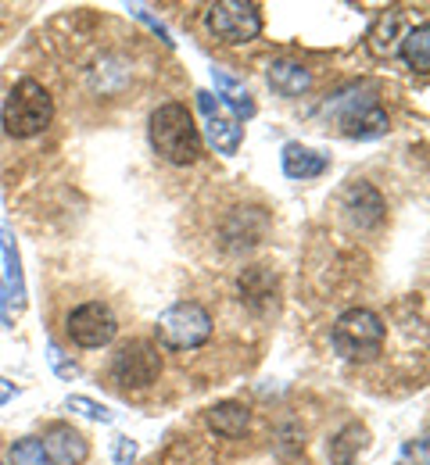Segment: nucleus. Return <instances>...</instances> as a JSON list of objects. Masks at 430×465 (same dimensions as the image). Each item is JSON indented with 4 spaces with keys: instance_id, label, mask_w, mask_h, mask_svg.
<instances>
[{
    "instance_id": "f257e3e1",
    "label": "nucleus",
    "mask_w": 430,
    "mask_h": 465,
    "mask_svg": "<svg viewBox=\"0 0 430 465\" xmlns=\"http://www.w3.org/2000/svg\"><path fill=\"white\" fill-rule=\"evenodd\" d=\"M323 112L330 115H337L341 122V129H345V136H352V140H373V136H384L387 133V115H384V108L376 104V90L363 83V86H345L341 94H334L326 104H323Z\"/></svg>"
},
{
    "instance_id": "f03ea898",
    "label": "nucleus",
    "mask_w": 430,
    "mask_h": 465,
    "mask_svg": "<svg viewBox=\"0 0 430 465\" xmlns=\"http://www.w3.org/2000/svg\"><path fill=\"white\" fill-rule=\"evenodd\" d=\"M151 143L173 165H194L201 158V136L184 104H162L151 115Z\"/></svg>"
},
{
    "instance_id": "7ed1b4c3",
    "label": "nucleus",
    "mask_w": 430,
    "mask_h": 465,
    "mask_svg": "<svg viewBox=\"0 0 430 465\" xmlns=\"http://www.w3.org/2000/svg\"><path fill=\"white\" fill-rule=\"evenodd\" d=\"M55 118V101L51 94L36 83V79H22L7 101H4V112H0V122H4V133L15 136V140H29L36 133H44Z\"/></svg>"
},
{
    "instance_id": "20e7f679",
    "label": "nucleus",
    "mask_w": 430,
    "mask_h": 465,
    "mask_svg": "<svg viewBox=\"0 0 430 465\" xmlns=\"http://www.w3.org/2000/svg\"><path fill=\"white\" fill-rule=\"evenodd\" d=\"M384 337H387V330H384L380 315L369 312V308H352V312H345V315L334 322V330H330L334 351H337L341 358H348V361H369V358H376V354L384 351Z\"/></svg>"
},
{
    "instance_id": "39448f33",
    "label": "nucleus",
    "mask_w": 430,
    "mask_h": 465,
    "mask_svg": "<svg viewBox=\"0 0 430 465\" xmlns=\"http://www.w3.org/2000/svg\"><path fill=\"white\" fill-rule=\"evenodd\" d=\"M158 341L173 351H194L212 337V315L197 301H180L158 315Z\"/></svg>"
},
{
    "instance_id": "423d86ee",
    "label": "nucleus",
    "mask_w": 430,
    "mask_h": 465,
    "mask_svg": "<svg viewBox=\"0 0 430 465\" xmlns=\"http://www.w3.org/2000/svg\"><path fill=\"white\" fill-rule=\"evenodd\" d=\"M205 25L219 44H247L262 33V11L251 0H219L208 7Z\"/></svg>"
},
{
    "instance_id": "0eeeda50",
    "label": "nucleus",
    "mask_w": 430,
    "mask_h": 465,
    "mask_svg": "<svg viewBox=\"0 0 430 465\" xmlns=\"http://www.w3.org/2000/svg\"><path fill=\"white\" fill-rule=\"evenodd\" d=\"M162 376V354L151 341H133L119 348L112 361V380L123 391H147L155 380Z\"/></svg>"
},
{
    "instance_id": "6e6552de",
    "label": "nucleus",
    "mask_w": 430,
    "mask_h": 465,
    "mask_svg": "<svg viewBox=\"0 0 430 465\" xmlns=\"http://www.w3.org/2000/svg\"><path fill=\"white\" fill-rule=\"evenodd\" d=\"M65 333H68V341L79 344V348H105V344L119 333V322H115V315H112L108 304L86 301V304H79L75 312H68Z\"/></svg>"
},
{
    "instance_id": "1a4fd4ad",
    "label": "nucleus",
    "mask_w": 430,
    "mask_h": 465,
    "mask_svg": "<svg viewBox=\"0 0 430 465\" xmlns=\"http://www.w3.org/2000/svg\"><path fill=\"white\" fill-rule=\"evenodd\" d=\"M197 108L205 115V129H208V143L219 151V154H237L241 143H245V129L237 125V118H230L223 112L219 97H212L208 90L197 94Z\"/></svg>"
},
{
    "instance_id": "9d476101",
    "label": "nucleus",
    "mask_w": 430,
    "mask_h": 465,
    "mask_svg": "<svg viewBox=\"0 0 430 465\" xmlns=\"http://www.w3.org/2000/svg\"><path fill=\"white\" fill-rule=\"evenodd\" d=\"M384 197L363 183V179H355V183H348V190H345V215H348V223L355 226V230H376L380 223H384Z\"/></svg>"
},
{
    "instance_id": "9b49d317",
    "label": "nucleus",
    "mask_w": 430,
    "mask_h": 465,
    "mask_svg": "<svg viewBox=\"0 0 430 465\" xmlns=\"http://www.w3.org/2000/svg\"><path fill=\"white\" fill-rule=\"evenodd\" d=\"M0 251H4V269H7V308H4V322L15 326V319L25 308V280H22V258H18V243L15 232H0Z\"/></svg>"
},
{
    "instance_id": "f8f14e48",
    "label": "nucleus",
    "mask_w": 430,
    "mask_h": 465,
    "mask_svg": "<svg viewBox=\"0 0 430 465\" xmlns=\"http://www.w3.org/2000/svg\"><path fill=\"white\" fill-rule=\"evenodd\" d=\"M44 451H47V462L55 465H83L86 455H90V444L79 430L72 426H55L44 440Z\"/></svg>"
},
{
    "instance_id": "ddd939ff",
    "label": "nucleus",
    "mask_w": 430,
    "mask_h": 465,
    "mask_svg": "<svg viewBox=\"0 0 430 465\" xmlns=\"http://www.w3.org/2000/svg\"><path fill=\"white\" fill-rule=\"evenodd\" d=\"M280 165H284V175L287 179H315V175L326 173V154H315L312 147H305V143H287L284 147V154H280Z\"/></svg>"
},
{
    "instance_id": "4468645a",
    "label": "nucleus",
    "mask_w": 430,
    "mask_h": 465,
    "mask_svg": "<svg viewBox=\"0 0 430 465\" xmlns=\"http://www.w3.org/2000/svg\"><path fill=\"white\" fill-rule=\"evenodd\" d=\"M269 86L280 97H302L308 86H312V72H308L302 61L280 58L269 64Z\"/></svg>"
},
{
    "instance_id": "2eb2a0df",
    "label": "nucleus",
    "mask_w": 430,
    "mask_h": 465,
    "mask_svg": "<svg viewBox=\"0 0 430 465\" xmlns=\"http://www.w3.org/2000/svg\"><path fill=\"white\" fill-rule=\"evenodd\" d=\"M212 83H215V94L223 97L219 104H230L237 118H255V101H251V94H247V86L241 79H234L226 68H212Z\"/></svg>"
},
{
    "instance_id": "dca6fc26",
    "label": "nucleus",
    "mask_w": 430,
    "mask_h": 465,
    "mask_svg": "<svg viewBox=\"0 0 430 465\" xmlns=\"http://www.w3.org/2000/svg\"><path fill=\"white\" fill-rule=\"evenodd\" d=\"M398 25H402V11L398 7H387L376 22H373V29H369V51L376 54V58H387L395 47H398Z\"/></svg>"
},
{
    "instance_id": "f3484780",
    "label": "nucleus",
    "mask_w": 430,
    "mask_h": 465,
    "mask_svg": "<svg viewBox=\"0 0 430 465\" xmlns=\"http://www.w3.org/2000/svg\"><path fill=\"white\" fill-rule=\"evenodd\" d=\"M205 419H208V426H212L215 433H223V437H241L247 430V422H251L247 408L237 405V401H219V405H212Z\"/></svg>"
},
{
    "instance_id": "a211bd4d",
    "label": "nucleus",
    "mask_w": 430,
    "mask_h": 465,
    "mask_svg": "<svg viewBox=\"0 0 430 465\" xmlns=\"http://www.w3.org/2000/svg\"><path fill=\"white\" fill-rule=\"evenodd\" d=\"M369 444V433L363 426H348L330 440V462L334 465H355V459L363 455V448Z\"/></svg>"
},
{
    "instance_id": "6ab92c4d",
    "label": "nucleus",
    "mask_w": 430,
    "mask_h": 465,
    "mask_svg": "<svg viewBox=\"0 0 430 465\" xmlns=\"http://www.w3.org/2000/svg\"><path fill=\"white\" fill-rule=\"evenodd\" d=\"M402 58L409 68H416V72H427L430 68V25L427 22H420L405 40H402Z\"/></svg>"
},
{
    "instance_id": "aec40b11",
    "label": "nucleus",
    "mask_w": 430,
    "mask_h": 465,
    "mask_svg": "<svg viewBox=\"0 0 430 465\" xmlns=\"http://www.w3.org/2000/svg\"><path fill=\"white\" fill-rule=\"evenodd\" d=\"M11 465H51L47 451H44V440H36V437L15 440L11 444Z\"/></svg>"
},
{
    "instance_id": "412c9836",
    "label": "nucleus",
    "mask_w": 430,
    "mask_h": 465,
    "mask_svg": "<svg viewBox=\"0 0 430 465\" xmlns=\"http://www.w3.org/2000/svg\"><path fill=\"white\" fill-rule=\"evenodd\" d=\"M68 408L79 411V415H86V419H94V422H112V419H115L112 408L97 405V401H90V398H68Z\"/></svg>"
},
{
    "instance_id": "4be33fe9",
    "label": "nucleus",
    "mask_w": 430,
    "mask_h": 465,
    "mask_svg": "<svg viewBox=\"0 0 430 465\" xmlns=\"http://www.w3.org/2000/svg\"><path fill=\"white\" fill-rule=\"evenodd\" d=\"M47 361H51V369H55L62 380H75V376H79V365H75V361H68L58 344H51V348H47Z\"/></svg>"
},
{
    "instance_id": "5701e85b",
    "label": "nucleus",
    "mask_w": 430,
    "mask_h": 465,
    "mask_svg": "<svg viewBox=\"0 0 430 465\" xmlns=\"http://www.w3.org/2000/svg\"><path fill=\"white\" fill-rule=\"evenodd\" d=\"M136 440H129V437H115L112 440V459H115V465H133L136 462Z\"/></svg>"
},
{
    "instance_id": "b1692460",
    "label": "nucleus",
    "mask_w": 430,
    "mask_h": 465,
    "mask_svg": "<svg viewBox=\"0 0 430 465\" xmlns=\"http://www.w3.org/2000/svg\"><path fill=\"white\" fill-rule=\"evenodd\" d=\"M129 15H136V18H140V22H144V25H147V29H151V33H158V36H162V44H165V47H173V36H169V29H165V25H162V22H158V18H151V15H147V11H144V7H129Z\"/></svg>"
},
{
    "instance_id": "393cba45",
    "label": "nucleus",
    "mask_w": 430,
    "mask_h": 465,
    "mask_svg": "<svg viewBox=\"0 0 430 465\" xmlns=\"http://www.w3.org/2000/svg\"><path fill=\"white\" fill-rule=\"evenodd\" d=\"M11 398H15V387H11V383H7L4 376H0V405H7Z\"/></svg>"
}]
</instances>
